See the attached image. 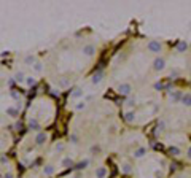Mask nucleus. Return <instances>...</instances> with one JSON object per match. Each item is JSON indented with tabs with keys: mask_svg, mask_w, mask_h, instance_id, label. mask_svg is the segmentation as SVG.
Returning <instances> with one entry per match:
<instances>
[{
	"mask_svg": "<svg viewBox=\"0 0 191 178\" xmlns=\"http://www.w3.org/2000/svg\"><path fill=\"white\" fill-rule=\"evenodd\" d=\"M15 81H16V83H24V81H26V75L22 72H18L15 75Z\"/></svg>",
	"mask_w": 191,
	"mask_h": 178,
	"instance_id": "4be33fe9",
	"label": "nucleus"
},
{
	"mask_svg": "<svg viewBox=\"0 0 191 178\" xmlns=\"http://www.w3.org/2000/svg\"><path fill=\"white\" fill-rule=\"evenodd\" d=\"M73 159L72 157H64L62 159V167H73Z\"/></svg>",
	"mask_w": 191,
	"mask_h": 178,
	"instance_id": "6ab92c4d",
	"label": "nucleus"
},
{
	"mask_svg": "<svg viewBox=\"0 0 191 178\" xmlns=\"http://www.w3.org/2000/svg\"><path fill=\"white\" fill-rule=\"evenodd\" d=\"M83 54H85V56H88V57H91V56H94V54H96V46L94 45H85L83 46Z\"/></svg>",
	"mask_w": 191,
	"mask_h": 178,
	"instance_id": "0eeeda50",
	"label": "nucleus"
},
{
	"mask_svg": "<svg viewBox=\"0 0 191 178\" xmlns=\"http://www.w3.org/2000/svg\"><path fill=\"white\" fill-rule=\"evenodd\" d=\"M70 97H72V99H80V97H83V89H81V88H75V89L72 91V94H70Z\"/></svg>",
	"mask_w": 191,
	"mask_h": 178,
	"instance_id": "2eb2a0df",
	"label": "nucleus"
},
{
	"mask_svg": "<svg viewBox=\"0 0 191 178\" xmlns=\"http://www.w3.org/2000/svg\"><path fill=\"white\" fill-rule=\"evenodd\" d=\"M169 154H172L174 157H179V156L182 154V149H180L179 146H170V148H169Z\"/></svg>",
	"mask_w": 191,
	"mask_h": 178,
	"instance_id": "dca6fc26",
	"label": "nucleus"
},
{
	"mask_svg": "<svg viewBox=\"0 0 191 178\" xmlns=\"http://www.w3.org/2000/svg\"><path fill=\"white\" fill-rule=\"evenodd\" d=\"M162 130H166V121L164 119H159L158 121V132H162Z\"/></svg>",
	"mask_w": 191,
	"mask_h": 178,
	"instance_id": "b1692460",
	"label": "nucleus"
},
{
	"mask_svg": "<svg viewBox=\"0 0 191 178\" xmlns=\"http://www.w3.org/2000/svg\"><path fill=\"white\" fill-rule=\"evenodd\" d=\"M3 178H13V173H10V172H8V173H5V176H3Z\"/></svg>",
	"mask_w": 191,
	"mask_h": 178,
	"instance_id": "c9c22d12",
	"label": "nucleus"
},
{
	"mask_svg": "<svg viewBox=\"0 0 191 178\" xmlns=\"http://www.w3.org/2000/svg\"><path fill=\"white\" fill-rule=\"evenodd\" d=\"M166 68V59L164 57H161V56H158L155 61H153V70H156V72H162Z\"/></svg>",
	"mask_w": 191,
	"mask_h": 178,
	"instance_id": "f03ea898",
	"label": "nucleus"
},
{
	"mask_svg": "<svg viewBox=\"0 0 191 178\" xmlns=\"http://www.w3.org/2000/svg\"><path fill=\"white\" fill-rule=\"evenodd\" d=\"M147 49L150 52H153V54H159L162 51V43L159 42V40H150V42L147 43Z\"/></svg>",
	"mask_w": 191,
	"mask_h": 178,
	"instance_id": "f257e3e1",
	"label": "nucleus"
},
{
	"mask_svg": "<svg viewBox=\"0 0 191 178\" xmlns=\"http://www.w3.org/2000/svg\"><path fill=\"white\" fill-rule=\"evenodd\" d=\"M75 108H77V110H85V108H86V102L83 100V102H78L77 105H75Z\"/></svg>",
	"mask_w": 191,
	"mask_h": 178,
	"instance_id": "cd10ccee",
	"label": "nucleus"
},
{
	"mask_svg": "<svg viewBox=\"0 0 191 178\" xmlns=\"http://www.w3.org/2000/svg\"><path fill=\"white\" fill-rule=\"evenodd\" d=\"M10 94H11V97H13V99H15L16 102H21V95H19V94H18L16 91H11Z\"/></svg>",
	"mask_w": 191,
	"mask_h": 178,
	"instance_id": "bb28decb",
	"label": "nucleus"
},
{
	"mask_svg": "<svg viewBox=\"0 0 191 178\" xmlns=\"http://www.w3.org/2000/svg\"><path fill=\"white\" fill-rule=\"evenodd\" d=\"M186 156H188V159H189V161H191V148H189V149H188V154H186Z\"/></svg>",
	"mask_w": 191,
	"mask_h": 178,
	"instance_id": "e433bc0d",
	"label": "nucleus"
},
{
	"mask_svg": "<svg viewBox=\"0 0 191 178\" xmlns=\"http://www.w3.org/2000/svg\"><path fill=\"white\" fill-rule=\"evenodd\" d=\"M37 61H35V56H32V54H29V56H26L24 57V64L26 65H32V64H35Z\"/></svg>",
	"mask_w": 191,
	"mask_h": 178,
	"instance_id": "412c9836",
	"label": "nucleus"
},
{
	"mask_svg": "<svg viewBox=\"0 0 191 178\" xmlns=\"http://www.w3.org/2000/svg\"><path fill=\"white\" fill-rule=\"evenodd\" d=\"M182 103L185 107H191V92H185L182 97Z\"/></svg>",
	"mask_w": 191,
	"mask_h": 178,
	"instance_id": "ddd939ff",
	"label": "nucleus"
},
{
	"mask_svg": "<svg viewBox=\"0 0 191 178\" xmlns=\"http://www.w3.org/2000/svg\"><path fill=\"white\" fill-rule=\"evenodd\" d=\"M88 166H89V159H85V161H81V162L75 164L73 169H75V170H83V169H86Z\"/></svg>",
	"mask_w": 191,
	"mask_h": 178,
	"instance_id": "9b49d317",
	"label": "nucleus"
},
{
	"mask_svg": "<svg viewBox=\"0 0 191 178\" xmlns=\"http://www.w3.org/2000/svg\"><path fill=\"white\" fill-rule=\"evenodd\" d=\"M56 151H64V145L62 143H58L56 145Z\"/></svg>",
	"mask_w": 191,
	"mask_h": 178,
	"instance_id": "72a5a7b5",
	"label": "nucleus"
},
{
	"mask_svg": "<svg viewBox=\"0 0 191 178\" xmlns=\"http://www.w3.org/2000/svg\"><path fill=\"white\" fill-rule=\"evenodd\" d=\"M118 92H119V94H123V95H131V92H132V86H131L129 83H121V84L118 86Z\"/></svg>",
	"mask_w": 191,
	"mask_h": 178,
	"instance_id": "7ed1b4c3",
	"label": "nucleus"
},
{
	"mask_svg": "<svg viewBox=\"0 0 191 178\" xmlns=\"http://www.w3.org/2000/svg\"><path fill=\"white\" fill-rule=\"evenodd\" d=\"M7 115L11 116V118H16V116L19 115V110H18L16 107H8V108H7Z\"/></svg>",
	"mask_w": 191,
	"mask_h": 178,
	"instance_id": "4468645a",
	"label": "nucleus"
},
{
	"mask_svg": "<svg viewBox=\"0 0 191 178\" xmlns=\"http://www.w3.org/2000/svg\"><path fill=\"white\" fill-rule=\"evenodd\" d=\"M43 173H45L46 176H51V175L54 173V166H51V164L45 166V167H43Z\"/></svg>",
	"mask_w": 191,
	"mask_h": 178,
	"instance_id": "a211bd4d",
	"label": "nucleus"
},
{
	"mask_svg": "<svg viewBox=\"0 0 191 178\" xmlns=\"http://www.w3.org/2000/svg\"><path fill=\"white\" fill-rule=\"evenodd\" d=\"M180 75V70H177V68H174V70L170 72V78H177Z\"/></svg>",
	"mask_w": 191,
	"mask_h": 178,
	"instance_id": "2f4dec72",
	"label": "nucleus"
},
{
	"mask_svg": "<svg viewBox=\"0 0 191 178\" xmlns=\"http://www.w3.org/2000/svg\"><path fill=\"white\" fill-rule=\"evenodd\" d=\"M34 70H35V72H38V73L42 72V62H40V61H37V62L34 64Z\"/></svg>",
	"mask_w": 191,
	"mask_h": 178,
	"instance_id": "a878e982",
	"label": "nucleus"
},
{
	"mask_svg": "<svg viewBox=\"0 0 191 178\" xmlns=\"http://www.w3.org/2000/svg\"><path fill=\"white\" fill-rule=\"evenodd\" d=\"M177 52H185L188 49V43L185 42V40H179V43H177Z\"/></svg>",
	"mask_w": 191,
	"mask_h": 178,
	"instance_id": "1a4fd4ad",
	"label": "nucleus"
},
{
	"mask_svg": "<svg viewBox=\"0 0 191 178\" xmlns=\"http://www.w3.org/2000/svg\"><path fill=\"white\" fill-rule=\"evenodd\" d=\"M29 129L30 130H37V132H40V122H38V119H35V118H30L29 119Z\"/></svg>",
	"mask_w": 191,
	"mask_h": 178,
	"instance_id": "6e6552de",
	"label": "nucleus"
},
{
	"mask_svg": "<svg viewBox=\"0 0 191 178\" xmlns=\"http://www.w3.org/2000/svg\"><path fill=\"white\" fill-rule=\"evenodd\" d=\"M121 170H123V173H124V175H131L132 173V166H131V164H123Z\"/></svg>",
	"mask_w": 191,
	"mask_h": 178,
	"instance_id": "aec40b11",
	"label": "nucleus"
},
{
	"mask_svg": "<svg viewBox=\"0 0 191 178\" xmlns=\"http://www.w3.org/2000/svg\"><path fill=\"white\" fill-rule=\"evenodd\" d=\"M0 162H2V164H8V157L2 156V157H0Z\"/></svg>",
	"mask_w": 191,
	"mask_h": 178,
	"instance_id": "f704fd0d",
	"label": "nucleus"
},
{
	"mask_svg": "<svg viewBox=\"0 0 191 178\" xmlns=\"http://www.w3.org/2000/svg\"><path fill=\"white\" fill-rule=\"evenodd\" d=\"M69 140H70V143H73V145H77L78 143V135L73 132V134H70V137H69Z\"/></svg>",
	"mask_w": 191,
	"mask_h": 178,
	"instance_id": "393cba45",
	"label": "nucleus"
},
{
	"mask_svg": "<svg viewBox=\"0 0 191 178\" xmlns=\"http://www.w3.org/2000/svg\"><path fill=\"white\" fill-rule=\"evenodd\" d=\"M169 97L172 99V102H174V103H177V102H182L183 92H182V91H169Z\"/></svg>",
	"mask_w": 191,
	"mask_h": 178,
	"instance_id": "20e7f679",
	"label": "nucleus"
},
{
	"mask_svg": "<svg viewBox=\"0 0 191 178\" xmlns=\"http://www.w3.org/2000/svg\"><path fill=\"white\" fill-rule=\"evenodd\" d=\"M100 151V146H91V153H99Z\"/></svg>",
	"mask_w": 191,
	"mask_h": 178,
	"instance_id": "473e14b6",
	"label": "nucleus"
},
{
	"mask_svg": "<svg viewBox=\"0 0 191 178\" xmlns=\"http://www.w3.org/2000/svg\"><path fill=\"white\" fill-rule=\"evenodd\" d=\"M15 127H16V130H19V132H24V126H22V122L19 121V122H16L15 124Z\"/></svg>",
	"mask_w": 191,
	"mask_h": 178,
	"instance_id": "7c9ffc66",
	"label": "nucleus"
},
{
	"mask_svg": "<svg viewBox=\"0 0 191 178\" xmlns=\"http://www.w3.org/2000/svg\"><path fill=\"white\" fill-rule=\"evenodd\" d=\"M94 175H96V178H105L107 176V169L105 167H97Z\"/></svg>",
	"mask_w": 191,
	"mask_h": 178,
	"instance_id": "f8f14e48",
	"label": "nucleus"
},
{
	"mask_svg": "<svg viewBox=\"0 0 191 178\" xmlns=\"http://www.w3.org/2000/svg\"><path fill=\"white\" fill-rule=\"evenodd\" d=\"M46 140H48V134H46V132H42V130H40V132L37 134V137H35V143H37L38 146H42Z\"/></svg>",
	"mask_w": 191,
	"mask_h": 178,
	"instance_id": "39448f33",
	"label": "nucleus"
},
{
	"mask_svg": "<svg viewBox=\"0 0 191 178\" xmlns=\"http://www.w3.org/2000/svg\"><path fill=\"white\" fill-rule=\"evenodd\" d=\"M26 84L32 88V86H35V84H37V80H35L34 76H26Z\"/></svg>",
	"mask_w": 191,
	"mask_h": 178,
	"instance_id": "5701e85b",
	"label": "nucleus"
},
{
	"mask_svg": "<svg viewBox=\"0 0 191 178\" xmlns=\"http://www.w3.org/2000/svg\"><path fill=\"white\" fill-rule=\"evenodd\" d=\"M147 154V148L145 146H140V148H137L134 151V157H137V159H140V157H143Z\"/></svg>",
	"mask_w": 191,
	"mask_h": 178,
	"instance_id": "9d476101",
	"label": "nucleus"
},
{
	"mask_svg": "<svg viewBox=\"0 0 191 178\" xmlns=\"http://www.w3.org/2000/svg\"><path fill=\"white\" fill-rule=\"evenodd\" d=\"M153 88H155L156 91H161V89H164L166 86L162 84V83H159V81H158V83H155V84H153Z\"/></svg>",
	"mask_w": 191,
	"mask_h": 178,
	"instance_id": "c85d7f7f",
	"label": "nucleus"
},
{
	"mask_svg": "<svg viewBox=\"0 0 191 178\" xmlns=\"http://www.w3.org/2000/svg\"><path fill=\"white\" fill-rule=\"evenodd\" d=\"M102 80H104V70H97V72H96V73L92 75L91 83H92V84H99Z\"/></svg>",
	"mask_w": 191,
	"mask_h": 178,
	"instance_id": "423d86ee",
	"label": "nucleus"
},
{
	"mask_svg": "<svg viewBox=\"0 0 191 178\" xmlns=\"http://www.w3.org/2000/svg\"><path fill=\"white\" fill-rule=\"evenodd\" d=\"M134 119H135V112L134 110H131V112H128L124 115V121L126 122H134Z\"/></svg>",
	"mask_w": 191,
	"mask_h": 178,
	"instance_id": "f3484780",
	"label": "nucleus"
},
{
	"mask_svg": "<svg viewBox=\"0 0 191 178\" xmlns=\"http://www.w3.org/2000/svg\"><path fill=\"white\" fill-rule=\"evenodd\" d=\"M126 105H128V107H134V105H135V97L128 99V100H126Z\"/></svg>",
	"mask_w": 191,
	"mask_h": 178,
	"instance_id": "c756f323",
	"label": "nucleus"
}]
</instances>
